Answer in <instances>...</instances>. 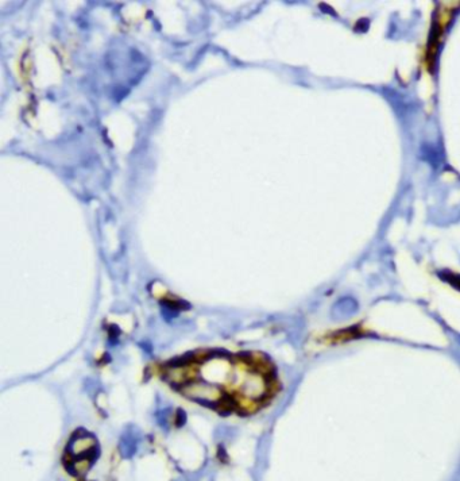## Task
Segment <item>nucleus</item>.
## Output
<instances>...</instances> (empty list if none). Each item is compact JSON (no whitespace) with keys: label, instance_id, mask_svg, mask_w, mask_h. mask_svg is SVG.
<instances>
[{"label":"nucleus","instance_id":"f257e3e1","mask_svg":"<svg viewBox=\"0 0 460 481\" xmlns=\"http://www.w3.org/2000/svg\"><path fill=\"white\" fill-rule=\"evenodd\" d=\"M164 377L188 399L224 412H255L280 389L273 364L261 354L204 352L166 365Z\"/></svg>","mask_w":460,"mask_h":481},{"label":"nucleus","instance_id":"f03ea898","mask_svg":"<svg viewBox=\"0 0 460 481\" xmlns=\"http://www.w3.org/2000/svg\"><path fill=\"white\" fill-rule=\"evenodd\" d=\"M96 449V441L94 437L86 434L85 431H80V434H76L71 439V442L68 445V456L73 460L77 458V461L73 462V473H82L89 468L90 461L86 456L89 453H94Z\"/></svg>","mask_w":460,"mask_h":481}]
</instances>
